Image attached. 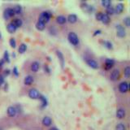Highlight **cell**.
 <instances>
[{"mask_svg": "<svg viewBox=\"0 0 130 130\" xmlns=\"http://www.w3.org/2000/svg\"><path fill=\"white\" fill-rule=\"evenodd\" d=\"M68 39L72 45L73 46H77L79 44V38L74 32H70L68 35Z\"/></svg>", "mask_w": 130, "mask_h": 130, "instance_id": "cell-1", "label": "cell"}, {"mask_svg": "<svg viewBox=\"0 0 130 130\" xmlns=\"http://www.w3.org/2000/svg\"><path fill=\"white\" fill-rule=\"evenodd\" d=\"M51 17V13L49 11H43L42 12V14L40 15L39 16V20L40 21H42L45 24L48 23L49 21H50V19Z\"/></svg>", "mask_w": 130, "mask_h": 130, "instance_id": "cell-2", "label": "cell"}, {"mask_svg": "<svg viewBox=\"0 0 130 130\" xmlns=\"http://www.w3.org/2000/svg\"><path fill=\"white\" fill-rule=\"evenodd\" d=\"M40 96V93L37 89H31L28 91V97L32 99H38Z\"/></svg>", "mask_w": 130, "mask_h": 130, "instance_id": "cell-3", "label": "cell"}, {"mask_svg": "<svg viewBox=\"0 0 130 130\" xmlns=\"http://www.w3.org/2000/svg\"><path fill=\"white\" fill-rule=\"evenodd\" d=\"M116 29H117V32H116L117 36L119 38H124L126 35L125 28L122 25H120V24H118V25H116Z\"/></svg>", "mask_w": 130, "mask_h": 130, "instance_id": "cell-4", "label": "cell"}, {"mask_svg": "<svg viewBox=\"0 0 130 130\" xmlns=\"http://www.w3.org/2000/svg\"><path fill=\"white\" fill-rule=\"evenodd\" d=\"M119 90L120 93H127L128 90V83L126 82V81H123L119 85Z\"/></svg>", "mask_w": 130, "mask_h": 130, "instance_id": "cell-5", "label": "cell"}, {"mask_svg": "<svg viewBox=\"0 0 130 130\" xmlns=\"http://www.w3.org/2000/svg\"><path fill=\"white\" fill-rule=\"evenodd\" d=\"M120 76V71L118 70V69H115V70H113L111 72V76H110V78H111V80L113 81H116L117 80H119Z\"/></svg>", "mask_w": 130, "mask_h": 130, "instance_id": "cell-6", "label": "cell"}, {"mask_svg": "<svg viewBox=\"0 0 130 130\" xmlns=\"http://www.w3.org/2000/svg\"><path fill=\"white\" fill-rule=\"evenodd\" d=\"M14 15H15V13H14V11L12 8H7V9L4 11L3 17L6 20L9 19L10 17H12V16H14Z\"/></svg>", "mask_w": 130, "mask_h": 130, "instance_id": "cell-7", "label": "cell"}, {"mask_svg": "<svg viewBox=\"0 0 130 130\" xmlns=\"http://www.w3.org/2000/svg\"><path fill=\"white\" fill-rule=\"evenodd\" d=\"M115 63V61L111 59H107L105 61V69L106 70H110Z\"/></svg>", "mask_w": 130, "mask_h": 130, "instance_id": "cell-8", "label": "cell"}, {"mask_svg": "<svg viewBox=\"0 0 130 130\" xmlns=\"http://www.w3.org/2000/svg\"><path fill=\"white\" fill-rule=\"evenodd\" d=\"M86 63L89 65V67L93 68V69H98L99 68V63H98L94 59H89L86 60Z\"/></svg>", "mask_w": 130, "mask_h": 130, "instance_id": "cell-9", "label": "cell"}, {"mask_svg": "<svg viewBox=\"0 0 130 130\" xmlns=\"http://www.w3.org/2000/svg\"><path fill=\"white\" fill-rule=\"evenodd\" d=\"M7 113L10 117H14L15 116L16 113H17V110H16L15 107H9L7 110Z\"/></svg>", "mask_w": 130, "mask_h": 130, "instance_id": "cell-10", "label": "cell"}, {"mask_svg": "<svg viewBox=\"0 0 130 130\" xmlns=\"http://www.w3.org/2000/svg\"><path fill=\"white\" fill-rule=\"evenodd\" d=\"M80 6H81V8H82L84 11H87V12H92V11H94V8H93V7L88 5L86 3H82Z\"/></svg>", "mask_w": 130, "mask_h": 130, "instance_id": "cell-11", "label": "cell"}, {"mask_svg": "<svg viewBox=\"0 0 130 130\" xmlns=\"http://www.w3.org/2000/svg\"><path fill=\"white\" fill-rule=\"evenodd\" d=\"M116 117L118 119H124L125 117V110L123 108H119L116 111Z\"/></svg>", "mask_w": 130, "mask_h": 130, "instance_id": "cell-12", "label": "cell"}, {"mask_svg": "<svg viewBox=\"0 0 130 130\" xmlns=\"http://www.w3.org/2000/svg\"><path fill=\"white\" fill-rule=\"evenodd\" d=\"M56 55H57V56H58V58H59V61H60L61 67L63 68V67H64V63H65L63 55L62 54V52L59 51H56Z\"/></svg>", "mask_w": 130, "mask_h": 130, "instance_id": "cell-13", "label": "cell"}, {"mask_svg": "<svg viewBox=\"0 0 130 130\" xmlns=\"http://www.w3.org/2000/svg\"><path fill=\"white\" fill-rule=\"evenodd\" d=\"M42 124L44 126H46V127H49V126L51 125L52 120L49 116H45L42 119Z\"/></svg>", "mask_w": 130, "mask_h": 130, "instance_id": "cell-14", "label": "cell"}, {"mask_svg": "<svg viewBox=\"0 0 130 130\" xmlns=\"http://www.w3.org/2000/svg\"><path fill=\"white\" fill-rule=\"evenodd\" d=\"M16 29H17V28H16V27L12 24V22L9 23L7 25V30L8 31V32H10V34H14L16 31Z\"/></svg>", "mask_w": 130, "mask_h": 130, "instance_id": "cell-15", "label": "cell"}, {"mask_svg": "<svg viewBox=\"0 0 130 130\" xmlns=\"http://www.w3.org/2000/svg\"><path fill=\"white\" fill-rule=\"evenodd\" d=\"M34 77H32V76L30 75H28L25 78H24V85H31L32 84V82H34Z\"/></svg>", "mask_w": 130, "mask_h": 130, "instance_id": "cell-16", "label": "cell"}, {"mask_svg": "<svg viewBox=\"0 0 130 130\" xmlns=\"http://www.w3.org/2000/svg\"><path fill=\"white\" fill-rule=\"evenodd\" d=\"M124 9V6L123 3H118L117 5L116 6V8H115V11L116 12L117 14H120L123 12Z\"/></svg>", "mask_w": 130, "mask_h": 130, "instance_id": "cell-17", "label": "cell"}, {"mask_svg": "<svg viewBox=\"0 0 130 130\" xmlns=\"http://www.w3.org/2000/svg\"><path fill=\"white\" fill-rule=\"evenodd\" d=\"M67 20L71 24H74L77 21V16L75 14H71L68 16Z\"/></svg>", "mask_w": 130, "mask_h": 130, "instance_id": "cell-18", "label": "cell"}, {"mask_svg": "<svg viewBox=\"0 0 130 130\" xmlns=\"http://www.w3.org/2000/svg\"><path fill=\"white\" fill-rule=\"evenodd\" d=\"M39 68H40V65L39 63L35 61V62H32L31 64V70L34 72H37L39 70Z\"/></svg>", "mask_w": 130, "mask_h": 130, "instance_id": "cell-19", "label": "cell"}, {"mask_svg": "<svg viewBox=\"0 0 130 130\" xmlns=\"http://www.w3.org/2000/svg\"><path fill=\"white\" fill-rule=\"evenodd\" d=\"M45 27H46V24L42 22V21H40V20H38V22H37L36 24V28H37V29L39 30V31H42L45 29Z\"/></svg>", "mask_w": 130, "mask_h": 130, "instance_id": "cell-20", "label": "cell"}, {"mask_svg": "<svg viewBox=\"0 0 130 130\" xmlns=\"http://www.w3.org/2000/svg\"><path fill=\"white\" fill-rule=\"evenodd\" d=\"M56 21L59 24H63L67 22V18L63 15H59L58 17L56 18Z\"/></svg>", "mask_w": 130, "mask_h": 130, "instance_id": "cell-21", "label": "cell"}, {"mask_svg": "<svg viewBox=\"0 0 130 130\" xmlns=\"http://www.w3.org/2000/svg\"><path fill=\"white\" fill-rule=\"evenodd\" d=\"M38 99H40L41 101H42V107H46L47 106V104H48V101L46 99V98L45 96H43V95L40 94Z\"/></svg>", "mask_w": 130, "mask_h": 130, "instance_id": "cell-22", "label": "cell"}, {"mask_svg": "<svg viewBox=\"0 0 130 130\" xmlns=\"http://www.w3.org/2000/svg\"><path fill=\"white\" fill-rule=\"evenodd\" d=\"M110 20H111V19H110V16L109 15H107V14H103L101 21L103 22L104 24H107L110 22Z\"/></svg>", "mask_w": 130, "mask_h": 130, "instance_id": "cell-23", "label": "cell"}, {"mask_svg": "<svg viewBox=\"0 0 130 130\" xmlns=\"http://www.w3.org/2000/svg\"><path fill=\"white\" fill-rule=\"evenodd\" d=\"M12 24H13L16 27V28H20L22 26L23 21H22V20H20V19H15L13 21H12Z\"/></svg>", "mask_w": 130, "mask_h": 130, "instance_id": "cell-24", "label": "cell"}, {"mask_svg": "<svg viewBox=\"0 0 130 130\" xmlns=\"http://www.w3.org/2000/svg\"><path fill=\"white\" fill-rule=\"evenodd\" d=\"M26 50H27V45L22 43V44H20V46L18 49V51L20 54H24V53L26 51Z\"/></svg>", "mask_w": 130, "mask_h": 130, "instance_id": "cell-25", "label": "cell"}, {"mask_svg": "<svg viewBox=\"0 0 130 130\" xmlns=\"http://www.w3.org/2000/svg\"><path fill=\"white\" fill-rule=\"evenodd\" d=\"M14 11V13L16 14V15H19L21 13V11H22V7H20V5H16L14 7V8H12Z\"/></svg>", "mask_w": 130, "mask_h": 130, "instance_id": "cell-26", "label": "cell"}, {"mask_svg": "<svg viewBox=\"0 0 130 130\" xmlns=\"http://www.w3.org/2000/svg\"><path fill=\"white\" fill-rule=\"evenodd\" d=\"M106 12H107V15H114L116 13V11H115V8H113L112 7H107V10H106Z\"/></svg>", "mask_w": 130, "mask_h": 130, "instance_id": "cell-27", "label": "cell"}, {"mask_svg": "<svg viewBox=\"0 0 130 130\" xmlns=\"http://www.w3.org/2000/svg\"><path fill=\"white\" fill-rule=\"evenodd\" d=\"M102 5H103V7L107 8L109 7H111V2L110 1V0H103L102 1Z\"/></svg>", "mask_w": 130, "mask_h": 130, "instance_id": "cell-28", "label": "cell"}, {"mask_svg": "<svg viewBox=\"0 0 130 130\" xmlns=\"http://www.w3.org/2000/svg\"><path fill=\"white\" fill-rule=\"evenodd\" d=\"M103 46H104L106 48L109 49V50H111V49L113 48V46H112V43H111V42H109V41H104V42H103Z\"/></svg>", "mask_w": 130, "mask_h": 130, "instance_id": "cell-29", "label": "cell"}, {"mask_svg": "<svg viewBox=\"0 0 130 130\" xmlns=\"http://www.w3.org/2000/svg\"><path fill=\"white\" fill-rule=\"evenodd\" d=\"M124 75L126 78H129L130 76V67L127 66L124 68Z\"/></svg>", "mask_w": 130, "mask_h": 130, "instance_id": "cell-30", "label": "cell"}, {"mask_svg": "<svg viewBox=\"0 0 130 130\" xmlns=\"http://www.w3.org/2000/svg\"><path fill=\"white\" fill-rule=\"evenodd\" d=\"M3 60L4 62H7V63H10V56L9 54H8V51H6L4 52V55H3Z\"/></svg>", "mask_w": 130, "mask_h": 130, "instance_id": "cell-31", "label": "cell"}, {"mask_svg": "<svg viewBox=\"0 0 130 130\" xmlns=\"http://www.w3.org/2000/svg\"><path fill=\"white\" fill-rule=\"evenodd\" d=\"M116 130H126V127L123 123H119L116 126Z\"/></svg>", "mask_w": 130, "mask_h": 130, "instance_id": "cell-32", "label": "cell"}, {"mask_svg": "<svg viewBox=\"0 0 130 130\" xmlns=\"http://www.w3.org/2000/svg\"><path fill=\"white\" fill-rule=\"evenodd\" d=\"M9 43H10L11 47L15 48V46H16V42H15V40L14 38H11L10 41H9Z\"/></svg>", "mask_w": 130, "mask_h": 130, "instance_id": "cell-33", "label": "cell"}, {"mask_svg": "<svg viewBox=\"0 0 130 130\" xmlns=\"http://www.w3.org/2000/svg\"><path fill=\"white\" fill-rule=\"evenodd\" d=\"M103 13H102V12H98V13L95 15V18L97 20H99V21H101V20H102V16H103Z\"/></svg>", "mask_w": 130, "mask_h": 130, "instance_id": "cell-34", "label": "cell"}, {"mask_svg": "<svg viewBox=\"0 0 130 130\" xmlns=\"http://www.w3.org/2000/svg\"><path fill=\"white\" fill-rule=\"evenodd\" d=\"M124 23L127 27H129L130 26V18L129 17H126L124 20Z\"/></svg>", "mask_w": 130, "mask_h": 130, "instance_id": "cell-35", "label": "cell"}, {"mask_svg": "<svg viewBox=\"0 0 130 130\" xmlns=\"http://www.w3.org/2000/svg\"><path fill=\"white\" fill-rule=\"evenodd\" d=\"M13 74L15 76H19V72H18V69H17V68H16V67H14V68H13Z\"/></svg>", "mask_w": 130, "mask_h": 130, "instance_id": "cell-36", "label": "cell"}, {"mask_svg": "<svg viewBox=\"0 0 130 130\" xmlns=\"http://www.w3.org/2000/svg\"><path fill=\"white\" fill-rule=\"evenodd\" d=\"M10 73H11V71L9 70V69H6V70L4 71V73H3V76H6L10 75Z\"/></svg>", "mask_w": 130, "mask_h": 130, "instance_id": "cell-37", "label": "cell"}, {"mask_svg": "<svg viewBox=\"0 0 130 130\" xmlns=\"http://www.w3.org/2000/svg\"><path fill=\"white\" fill-rule=\"evenodd\" d=\"M3 83H4V76L0 75V85H3Z\"/></svg>", "mask_w": 130, "mask_h": 130, "instance_id": "cell-38", "label": "cell"}, {"mask_svg": "<svg viewBox=\"0 0 130 130\" xmlns=\"http://www.w3.org/2000/svg\"><path fill=\"white\" fill-rule=\"evenodd\" d=\"M44 69H45V71H46V72L50 73L51 70H50V68H48V66H46V65H45V67H44Z\"/></svg>", "mask_w": 130, "mask_h": 130, "instance_id": "cell-39", "label": "cell"}, {"mask_svg": "<svg viewBox=\"0 0 130 130\" xmlns=\"http://www.w3.org/2000/svg\"><path fill=\"white\" fill-rule=\"evenodd\" d=\"M102 32V31L101 30H95L94 31V34H93V36H96V35H99V34H100Z\"/></svg>", "mask_w": 130, "mask_h": 130, "instance_id": "cell-40", "label": "cell"}, {"mask_svg": "<svg viewBox=\"0 0 130 130\" xmlns=\"http://www.w3.org/2000/svg\"><path fill=\"white\" fill-rule=\"evenodd\" d=\"M50 130H59L57 128H55V127H53V128H50Z\"/></svg>", "mask_w": 130, "mask_h": 130, "instance_id": "cell-41", "label": "cell"}, {"mask_svg": "<svg viewBox=\"0 0 130 130\" xmlns=\"http://www.w3.org/2000/svg\"><path fill=\"white\" fill-rule=\"evenodd\" d=\"M0 39H1V34H0Z\"/></svg>", "mask_w": 130, "mask_h": 130, "instance_id": "cell-42", "label": "cell"}]
</instances>
